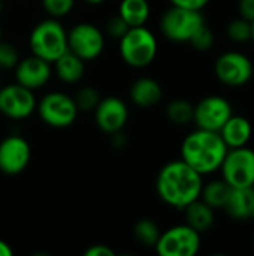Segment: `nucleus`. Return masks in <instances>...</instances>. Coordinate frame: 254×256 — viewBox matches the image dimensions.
Segmentation results:
<instances>
[{"mask_svg": "<svg viewBox=\"0 0 254 256\" xmlns=\"http://www.w3.org/2000/svg\"><path fill=\"white\" fill-rule=\"evenodd\" d=\"M253 244H254V238H253Z\"/></svg>", "mask_w": 254, "mask_h": 256, "instance_id": "nucleus-42", "label": "nucleus"}, {"mask_svg": "<svg viewBox=\"0 0 254 256\" xmlns=\"http://www.w3.org/2000/svg\"><path fill=\"white\" fill-rule=\"evenodd\" d=\"M75 0H42L43 10L52 18H63L72 12Z\"/></svg>", "mask_w": 254, "mask_h": 256, "instance_id": "nucleus-27", "label": "nucleus"}, {"mask_svg": "<svg viewBox=\"0 0 254 256\" xmlns=\"http://www.w3.org/2000/svg\"><path fill=\"white\" fill-rule=\"evenodd\" d=\"M12 254H13L12 248L6 242L0 240V256H12Z\"/></svg>", "mask_w": 254, "mask_h": 256, "instance_id": "nucleus-34", "label": "nucleus"}, {"mask_svg": "<svg viewBox=\"0 0 254 256\" xmlns=\"http://www.w3.org/2000/svg\"><path fill=\"white\" fill-rule=\"evenodd\" d=\"M193 110L195 105H192L187 99H174L166 106V117L174 124L184 126L193 122Z\"/></svg>", "mask_w": 254, "mask_h": 256, "instance_id": "nucleus-23", "label": "nucleus"}, {"mask_svg": "<svg viewBox=\"0 0 254 256\" xmlns=\"http://www.w3.org/2000/svg\"><path fill=\"white\" fill-rule=\"evenodd\" d=\"M154 248L160 256H195L201 249V234L187 224L175 225L160 232Z\"/></svg>", "mask_w": 254, "mask_h": 256, "instance_id": "nucleus-8", "label": "nucleus"}, {"mask_svg": "<svg viewBox=\"0 0 254 256\" xmlns=\"http://www.w3.org/2000/svg\"><path fill=\"white\" fill-rule=\"evenodd\" d=\"M253 78H254V69H253Z\"/></svg>", "mask_w": 254, "mask_h": 256, "instance_id": "nucleus-41", "label": "nucleus"}, {"mask_svg": "<svg viewBox=\"0 0 254 256\" xmlns=\"http://www.w3.org/2000/svg\"><path fill=\"white\" fill-rule=\"evenodd\" d=\"M219 134L228 148H238L250 142L253 136V126L247 117L232 114L229 120L223 124V128L219 130Z\"/></svg>", "mask_w": 254, "mask_h": 256, "instance_id": "nucleus-16", "label": "nucleus"}, {"mask_svg": "<svg viewBox=\"0 0 254 256\" xmlns=\"http://www.w3.org/2000/svg\"><path fill=\"white\" fill-rule=\"evenodd\" d=\"M93 112L97 128L108 135L121 132L129 120V108L117 96L100 98Z\"/></svg>", "mask_w": 254, "mask_h": 256, "instance_id": "nucleus-14", "label": "nucleus"}, {"mask_svg": "<svg viewBox=\"0 0 254 256\" xmlns=\"http://www.w3.org/2000/svg\"><path fill=\"white\" fill-rule=\"evenodd\" d=\"M228 150L219 132L196 128L181 142V159L201 176H210L220 170Z\"/></svg>", "mask_w": 254, "mask_h": 256, "instance_id": "nucleus-2", "label": "nucleus"}, {"mask_svg": "<svg viewBox=\"0 0 254 256\" xmlns=\"http://www.w3.org/2000/svg\"><path fill=\"white\" fill-rule=\"evenodd\" d=\"M240 16L253 22L254 21V0H238Z\"/></svg>", "mask_w": 254, "mask_h": 256, "instance_id": "nucleus-32", "label": "nucleus"}, {"mask_svg": "<svg viewBox=\"0 0 254 256\" xmlns=\"http://www.w3.org/2000/svg\"><path fill=\"white\" fill-rule=\"evenodd\" d=\"M75 105L78 111H93L100 100L99 92L91 86H84L73 94Z\"/></svg>", "mask_w": 254, "mask_h": 256, "instance_id": "nucleus-26", "label": "nucleus"}, {"mask_svg": "<svg viewBox=\"0 0 254 256\" xmlns=\"http://www.w3.org/2000/svg\"><path fill=\"white\" fill-rule=\"evenodd\" d=\"M87 4H91V6H99V4H102V3H105L106 0H84Z\"/></svg>", "mask_w": 254, "mask_h": 256, "instance_id": "nucleus-35", "label": "nucleus"}, {"mask_svg": "<svg viewBox=\"0 0 254 256\" xmlns=\"http://www.w3.org/2000/svg\"><path fill=\"white\" fill-rule=\"evenodd\" d=\"M205 24L202 10L171 6L160 18V32L171 42L186 44Z\"/></svg>", "mask_w": 254, "mask_h": 256, "instance_id": "nucleus-5", "label": "nucleus"}, {"mask_svg": "<svg viewBox=\"0 0 254 256\" xmlns=\"http://www.w3.org/2000/svg\"><path fill=\"white\" fill-rule=\"evenodd\" d=\"M67 50L84 62L96 60L105 50V34L91 22H78L67 30Z\"/></svg>", "mask_w": 254, "mask_h": 256, "instance_id": "nucleus-9", "label": "nucleus"}, {"mask_svg": "<svg viewBox=\"0 0 254 256\" xmlns=\"http://www.w3.org/2000/svg\"><path fill=\"white\" fill-rule=\"evenodd\" d=\"M204 176L189 166L183 159L168 162L157 174L156 190L169 207L183 210L201 196Z\"/></svg>", "mask_w": 254, "mask_h": 256, "instance_id": "nucleus-1", "label": "nucleus"}, {"mask_svg": "<svg viewBox=\"0 0 254 256\" xmlns=\"http://www.w3.org/2000/svg\"><path fill=\"white\" fill-rule=\"evenodd\" d=\"M228 36L231 40L237 44H246L252 40V22L244 18H235L232 20L226 27Z\"/></svg>", "mask_w": 254, "mask_h": 256, "instance_id": "nucleus-25", "label": "nucleus"}, {"mask_svg": "<svg viewBox=\"0 0 254 256\" xmlns=\"http://www.w3.org/2000/svg\"><path fill=\"white\" fill-rule=\"evenodd\" d=\"M105 28H106V33H108L111 38H114V39H121V38L126 34V32L130 28V26L121 18L120 14H115V15H112V16L106 21Z\"/></svg>", "mask_w": 254, "mask_h": 256, "instance_id": "nucleus-30", "label": "nucleus"}, {"mask_svg": "<svg viewBox=\"0 0 254 256\" xmlns=\"http://www.w3.org/2000/svg\"><path fill=\"white\" fill-rule=\"evenodd\" d=\"M84 255L85 256H114L115 255V252H114L109 246H106V244H93V246H90V248L84 252Z\"/></svg>", "mask_w": 254, "mask_h": 256, "instance_id": "nucleus-33", "label": "nucleus"}, {"mask_svg": "<svg viewBox=\"0 0 254 256\" xmlns=\"http://www.w3.org/2000/svg\"><path fill=\"white\" fill-rule=\"evenodd\" d=\"M31 148L25 138L9 135L0 141V172L4 176H18L30 164Z\"/></svg>", "mask_w": 254, "mask_h": 256, "instance_id": "nucleus-13", "label": "nucleus"}, {"mask_svg": "<svg viewBox=\"0 0 254 256\" xmlns=\"http://www.w3.org/2000/svg\"><path fill=\"white\" fill-rule=\"evenodd\" d=\"M130 100L139 108L156 106L163 98V88L159 81L150 76L138 78L129 90Z\"/></svg>", "mask_w": 254, "mask_h": 256, "instance_id": "nucleus-17", "label": "nucleus"}, {"mask_svg": "<svg viewBox=\"0 0 254 256\" xmlns=\"http://www.w3.org/2000/svg\"><path fill=\"white\" fill-rule=\"evenodd\" d=\"M234 114L229 100L219 94H211L201 99L193 110V123L199 129L219 132Z\"/></svg>", "mask_w": 254, "mask_h": 256, "instance_id": "nucleus-12", "label": "nucleus"}, {"mask_svg": "<svg viewBox=\"0 0 254 256\" xmlns=\"http://www.w3.org/2000/svg\"><path fill=\"white\" fill-rule=\"evenodd\" d=\"M120 40V56L123 62L133 69L150 66L159 50L154 33L145 26L130 27Z\"/></svg>", "mask_w": 254, "mask_h": 256, "instance_id": "nucleus-4", "label": "nucleus"}, {"mask_svg": "<svg viewBox=\"0 0 254 256\" xmlns=\"http://www.w3.org/2000/svg\"><path fill=\"white\" fill-rule=\"evenodd\" d=\"M37 106L34 92L15 82L0 87V112L10 120L28 118Z\"/></svg>", "mask_w": 254, "mask_h": 256, "instance_id": "nucleus-11", "label": "nucleus"}, {"mask_svg": "<svg viewBox=\"0 0 254 256\" xmlns=\"http://www.w3.org/2000/svg\"><path fill=\"white\" fill-rule=\"evenodd\" d=\"M28 46L33 56L52 64L67 51V30L58 18L42 20L31 28Z\"/></svg>", "mask_w": 254, "mask_h": 256, "instance_id": "nucleus-3", "label": "nucleus"}, {"mask_svg": "<svg viewBox=\"0 0 254 256\" xmlns=\"http://www.w3.org/2000/svg\"><path fill=\"white\" fill-rule=\"evenodd\" d=\"M160 232L162 231H160L159 225L153 219H148V218L138 220L133 228V234H135L136 240L148 248L156 246V243L160 237Z\"/></svg>", "mask_w": 254, "mask_h": 256, "instance_id": "nucleus-24", "label": "nucleus"}, {"mask_svg": "<svg viewBox=\"0 0 254 256\" xmlns=\"http://www.w3.org/2000/svg\"><path fill=\"white\" fill-rule=\"evenodd\" d=\"M172 6L178 8H186V9H193V10H202L210 0H169Z\"/></svg>", "mask_w": 254, "mask_h": 256, "instance_id": "nucleus-31", "label": "nucleus"}, {"mask_svg": "<svg viewBox=\"0 0 254 256\" xmlns=\"http://www.w3.org/2000/svg\"><path fill=\"white\" fill-rule=\"evenodd\" d=\"M13 70H15L16 82L33 90V92L46 86L51 78V74H52L51 63H48L33 54L19 60Z\"/></svg>", "mask_w": 254, "mask_h": 256, "instance_id": "nucleus-15", "label": "nucleus"}, {"mask_svg": "<svg viewBox=\"0 0 254 256\" xmlns=\"http://www.w3.org/2000/svg\"><path fill=\"white\" fill-rule=\"evenodd\" d=\"M254 201V188H232L225 212L235 220L250 219Z\"/></svg>", "mask_w": 254, "mask_h": 256, "instance_id": "nucleus-20", "label": "nucleus"}, {"mask_svg": "<svg viewBox=\"0 0 254 256\" xmlns=\"http://www.w3.org/2000/svg\"><path fill=\"white\" fill-rule=\"evenodd\" d=\"M1 12H3V0H0V15H1Z\"/></svg>", "mask_w": 254, "mask_h": 256, "instance_id": "nucleus-38", "label": "nucleus"}, {"mask_svg": "<svg viewBox=\"0 0 254 256\" xmlns=\"http://www.w3.org/2000/svg\"><path fill=\"white\" fill-rule=\"evenodd\" d=\"M54 72L60 81L64 84H76L82 80L85 74V62L70 52L69 50L58 57L54 63Z\"/></svg>", "mask_w": 254, "mask_h": 256, "instance_id": "nucleus-19", "label": "nucleus"}, {"mask_svg": "<svg viewBox=\"0 0 254 256\" xmlns=\"http://www.w3.org/2000/svg\"><path fill=\"white\" fill-rule=\"evenodd\" d=\"M231 192H232V188L223 178H217V180H211L202 186L199 198L204 202H207L211 208L222 210V208H225Z\"/></svg>", "mask_w": 254, "mask_h": 256, "instance_id": "nucleus-22", "label": "nucleus"}, {"mask_svg": "<svg viewBox=\"0 0 254 256\" xmlns=\"http://www.w3.org/2000/svg\"><path fill=\"white\" fill-rule=\"evenodd\" d=\"M130 27L145 26L150 20L151 8L148 0H121L118 12Z\"/></svg>", "mask_w": 254, "mask_h": 256, "instance_id": "nucleus-21", "label": "nucleus"}, {"mask_svg": "<svg viewBox=\"0 0 254 256\" xmlns=\"http://www.w3.org/2000/svg\"><path fill=\"white\" fill-rule=\"evenodd\" d=\"M1 36H3V32H1V26H0V40H1Z\"/></svg>", "mask_w": 254, "mask_h": 256, "instance_id": "nucleus-39", "label": "nucleus"}, {"mask_svg": "<svg viewBox=\"0 0 254 256\" xmlns=\"http://www.w3.org/2000/svg\"><path fill=\"white\" fill-rule=\"evenodd\" d=\"M36 110L40 120L54 129H66L72 126L79 112L73 98L63 92L46 93L37 102Z\"/></svg>", "mask_w": 254, "mask_h": 256, "instance_id": "nucleus-6", "label": "nucleus"}, {"mask_svg": "<svg viewBox=\"0 0 254 256\" xmlns=\"http://www.w3.org/2000/svg\"><path fill=\"white\" fill-rule=\"evenodd\" d=\"M183 212H184L186 224L189 226H192L195 231H198L199 234L207 232L208 230H211L214 222H216V213H214L216 210L211 208L201 198L190 202L187 207L183 208Z\"/></svg>", "mask_w": 254, "mask_h": 256, "instance_id": "nucleus-18", "label": "nucleus"}, {"mask_svg": "<svg viewBox=\"0 0 254 256\" xmlns=\"http://www.w3.org/2000/svg\"><path fill=\"white\" fill-rule=\"evenodd\" d=\"M250 219L254 220V201H253V207H252V213H250Z\"/></svg>", "mask_w": 254, "mask_h": 256, "instance_id": "nucleus-37", "label": "nucleus"}, {"mask_svg": "<svg viewBox=\"0 0 254 256\" xmlns=\"http://www.w3.org/2000/svg\"><path fill=\"white\" fill-rule=\"evenodd\" d=\"M219 171L231 188H254V150L247 146L229 148Z\"/></svg>", "mask_w": 254, "mask_h": 256, "instance_id": "nucleus-7", "label": "nucleus"}, {"mask_svg": "<svg viewBox=\"0 0 254 256\" xmlns=\"http://www.w3.org/2000/svg\"><path fill=\"white\" fill-rule=\"evenodd\" d=\"M193 48H196L198 51H208L213 45H214V33L213 30L205 24L202 26L196 33L195 36L190 39L189 42Z\"/></svg>", "mask_w": 254, "mask_h": 256, "instance_id": "nucleus-29", "label": "nucleus"}, {"mask_svg": "<svg viewBox=\"0 0 254 256\" xmlns=\"http://www.w3.org/2000/svg\"><path fill=\"white\" fill-rule=\"evenodd\" d=\"M0 87H1V76H0Z\"/></svg>", "mask_w": 254, "mask_h": 256, "instance_id": "nucleus-40", "label": "nucleus"}, {"mask_svg": "<svg viewBox=\"0 0 254 256\" xmlns=\"http://www.w3.org/2000/svg\"><path fill=\"white\" fill-rule=\"evenodd\" d=\"M252 42L254 44V21L252 22Z\"/></svg>", "mask_w": 254, "mask_h": 256, "instance_id": "nucleus-36", "label": "nucleus"}, {"mask_svg": "<svg viewBox=\"0 0 254 256\" xmlns=\"http://www.w3.org/2000/svg\"><path fill=\"white\" fill-rule=\"evenodd\" d=\"M19 62L16 46L9 42L0 40V70H12Z\"/></svg>", "mask_w": 254, "mask_h": 256, "instance_id": "nucleus-28", "label": "nucleus"}, {"mask_svg": "<svg viewBox=\"0 0 254 256\" xmlns=\"http://www.w3.org/2000/svg\"><path fill=\"white\" fill-rule=\"evenodd\" d=\"M252 60L238 51H226L217 57L214 74L220 82L229 87H241L253 78Z\"/></svg>", "mask_w": 254, "mask_h": 256, "instance_id": "nucleus-10", "label": "nucleus"}]
</instances>
